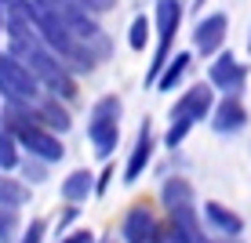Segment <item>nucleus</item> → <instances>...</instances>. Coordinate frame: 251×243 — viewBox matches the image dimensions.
I'll use <instances>...</instances> for the list:
<instances>
[{
	"instance_id": "obj_1",
	"label": "nucleus",
	"mask_w": 251,
	"mask_h": 243,
	"mask_svg": "<svg viewBox=\"0 0 251 243\" xmlns=\"http://www.w3.org/2000/svg\"><path fill=\"white\" fill-rule=\"evenodd\" d=\"M25 7H29V22H33V29H37L40 44H44L51 55L62 58L66 69H73L76 76H84V73H91V69L99 66L88 55V47L66 29V22L55 15V7H51L48 0H25Z\"/></svg>"
},
{
	"instance_id": "obj_2",
	"label": "nucleus",
	"mask_w": 251,
	"mask_h": 243,
	"mask_svg": "<svg viewBox=\"0 0 251 243\" xmlns=\"http://www.w3.org/2000/svg\"><path fill=\"white\" fill-rule=\"evenodd\" d=\"M211 106H215V88L207 80H197L175 98V106L168 109V131H164V145L168 149H178V145L189 138L197 124H204L211 116Z\"/></svg>"
},
{
	"instance_id": "obj_3",
	"label": "nucleus",
	"mask_w": 251,
	"mask_h": 243,
	"mask_svg": "<svg viewBox=\"0 0 251 243\" xmlns=\"http://www.w3.org/2000/svg\"><path fill=\"white\" fill-rule=\"evenodd\" d=\"M48 4L55 7V15L66 22V29L73 33L84 47H88V55H91L99 66L113 58V40H109V33L102 29L99 15H95L84 0H48Z\"/></svg>"
},
{
	"instance_id": "obj_4",
	"label": "nucleus",
	"mask_w": 251,
	"mask_h": 243,
	"mask_svg": "<svg viewBox=\"0 0 251 243\" xmlns=\"http://www.w3.org/2000/svg\"><path fill=\"white\" fill-rule=\"evenodd\" d=\"M182 19H186V4H182V0H157V4H153V33H157V47H153L150 69H146V88L157 84V73L164 69V62L175 55V37H178V29H182Z\"/></svg>"
},
{
	"instance_id": "obj_5",
	"label": "nucleus",
	"mask_w": 251,
	"mask_h": 243,
	"mask_svg": "<svg viewBox=\"0 0 251 243\" xmlns=\"http://www.w3.org/2000/svg\"><path fill=\"white\" fill-rule=\"evenodd\" d=\"M120 116H124V102L117 94H102L88 112V142L99 160H109L120 142Z\"/></svg>"
},
{
	"instance_id": "obj_6",
	"label": "nucleus",
	"mask_w": 251,
	"mask_h": 243,
	"mask_svg": "<svg viewBox=\"0 0 251 243\" xmlns=\"http://www.w3.org/2000/svg\"><path fill=\"white\" fill-rule=\"evenodd\" d=\"M44 94L29 66H22L15 55L0 51V102H19V106H33Z\"/></svg>"
},
{
	"instance_id": "obj_7",
	"label": "nucleus",
	"mask_w": 251,
	"mask_h": 243,
	"mask_svg": "<svg viewBox=\"0 0 251 243\" xmlns=\"http://www.w3.org/2000/svg\"><path fill=\"white\" fill-rule=\"evenodd\" d=\"M11 134L19 138V145H22L25 156H37V160H44V163H58V160L66 156L62 134H55V131H48V127H40L37 120H25V124L15 127Z\"/></svg>"
},
{
	"instance_id": "obj_8",
	"label": "nucleus",
	"mask_w": 251,
	"mask_h": 243,
	"mask_svg": "<svg viewBox=\"0 0 251 243\" xmlns=\"http://www.w3.org/2000/svg\"><path fill=\"white\" fill-rule=\"evenodd\" d=\"M226 37H229L226 11H207V15H201L197 25H193V33H189V40H193V55L215 58L222 47H226Z\"/></svg>"
},
{
	"instance_id": "obj_9",
	"label": "nucleus",
	"mask_w": 251,
	"mask_h": 243,
	"mask_svg": "<svg viewBox=\"0 0 251 243\" xmlns=\"http://www.w3.org/2000/svg\"><path fill=\"white\" fill-rule=\"evenodd\" d=\"M207 84H211L219 94H240L248 84V66L240 62L233 51L222 47L219 55L207 62Z\"/></svg>"
},
{
	"instance_id": "obj_10",
	"label": "nucleus",
	"mask_w": 251,
	"mask_h": 243,
	"mask_svg": "<svg viewBox=\"0 0 251 243\" xmlns=\"http://www.w3.org/2000/svg\"><path fill=\"white\" fill-rule=\"evenodd\" d=\"M211 131L215 134H240L248 127V106L240 102V94H222L211 106Z\"/></svg>"
},
{
	"instance_id": "obj_11",
	"label": "nucleus",
	"mask_w": 251,
	"mask_h": 243,
	"mask_svg": "<svg viewBox=\"0 0 251 243\" xmlns=\"http://www.w3.org/2000/svg\"><path fill=\"white\" fill-rule=\"evenodd\" d=\"M153 149H157V134H153L150 120H142V127H138V134H135V145H131V153H127V163H124V185H135V181L146 175V167H150V160H153Z\"/></svg>"
},
{
	"instance_id": "obj_12",
	"label": "nucleus",
	"mask_w": 251,
	"mask_h": 243,
	"mask_svg": "<svg viewBox=\"0 0 251 243\" xmlns=\"http://www.w3.org/2000/svg\"><path fill=\"white\" fill-rule=\"evenodd\" d=\"M33 120H37L40 127H48V131L55 134H66L69 127H73V112H69V102L55 98V94H40L37 102H33Z\"/></svg>"
},
{
	"instance_id": "obj_13",
	"label": "nucleus",
	"mask_w": 251,
	"mask_h": 243,
	"mask_svg": "<svg viewBox=\"0 0 251 243\" xmlns=\"http://www.w3.org/2000/svg\"><path fill=\"white\" fill-rule=\"evenodd\" d=\"M164 232V243H201L204 232H201V218H197L193 207H175L168 211V229Z\"/></svg>"
},
{
	"instance_id": "obj_14",
	"label": "nucleus",
	"mask_w": 251,
	"mask_h": 243,
	"mask_svg": "<svg viewBox=\"0 0 251 243\" xmlns=\"http://www.w3.org/2000/svg\"><path fill=\"white\" fill-rule=\"evenodd\" d=\"M120 232H124V243H164L160 225H157V218H153L146 207H131V211L124 214Z\"/></svg>"
},
{
	"instance_id": "obj_15",
	"label": "nucleus",
	"mask_w": 251,
	"mask_h": 243,
	"mask_svg": "<svg viewBox=\"0 0 251 243\" xmlns=\"http://www.w3.org/2000/svg\"><path fill=\"white\" fill-rule=\"evenodd\" d=\"M189 69H193V51H175V55L164 62V69L157 73V84H153V88L160 94H171L189 76Z\"/></svg>"
},
{
	"instance_id": "obj_16",
	"label": "nucleus",
	"mask_w": 251,
	"mask_h": 243,
	"mask_svg": "<svg viewBox=\"0 0 251 243\" xmlns=\"http://www.w3.org/2000/svg\"><path fill=\"white\" fill-rule=\"evenodd\" d=\"M58 193H62V199H66V203H76V207H80L84 199H88V196L95 193V175H91L88 167H76V171H69V175H66V181L58 185Z\"/></svg>"
},
{
	"instance_id": "obj_17",
	"label": "nucleus",
	"mask_w": 251,
	"mask_h": 243,
	"mask_svg": "<svg viewBox=\"0 0 251 243\" xmlns=\"http://www.w3.org/2000/svg\"><path fill=\"white\" fill-rule=\"evenodd\" d=\"M204 218L211 221L222 236H240V232H244V218L233 214L226 203H219V199H207V203H204Z\"/></svg>"
},
{
	"instance_id": "obj_18",
	"label": "nucleus",
	"mask_w": 251,
	"mask_h": 243,
	"mask_svg": "<svg viewBox=\"0 0 251 243\" xmlns=\"http://www.w3.org/2000/svg\"><path fill=\"white\" fill-rule=\"evenodd\" d=\"M193 185H189L186 178H168L160 185V203L168 207V211H175V207H193Z\"/></svg>"
},
{
	"instance_id": "obj_19",
	"label": "nucleus",
	"mask_w": 251,
	"mask_h": 243,
	"mask_svg": "<svg viewBox=\"0 0 251 243\" xmlns=\"http://www.w3.org/2000/svg\"><path fill=\"white\" fill-rule=\"evenodd\" d=\"M19 163H22V145H19V138L0 127V175H15V171H19Z\"/></svg>"
},
{
	"instance_id": "obj_20",
	"label": "nucleus",
	"mask_w": 251,
	"mask_h": 243,
	"mask_svg": "<svg viewBox=\"0 0 251 243\" xmlns=\"http://www.w3.org/2000/svg\"><path fill=\"white\" fill-rule=\"evenodd\" d=\"M29 199V185H25L22 178H15V175H0V207H19Z\"/></svg>"
},
{
	"instance_id": "obj_21",
	"label": "nucleus",
	"mask_w": 251,
	"mask_h": 243,
	"mask_svg": "<svg viewBox=\"0 0 251 243\" xmlns=\"http://www.w3.org/2000/svg\"><path fill=\"white\" fill-rule=\"evenodd\" d=\"M150 37H153V19H146V15H135L131 25H127V47H131V51H146Z\"/></svg>"
},
{
	"instance_id": "obj_22",
	"label": "nucleus",
	"mask_w": 251,
	"mask_h": 243,
	"mask_svg": "<svg viewBox=\"0 0 251 243\" xmlns=\"http://www.w3.org/2000/svg\"><path fill=\"white\" fill-rule=\"evenodd\" d=\"M22 229V218L15 207H0V243H15Z\"/></svg>"
},
{
	"instance_id": "obj_23",
	"label": "nucleus",
	"mask_w": 251,
	"mask_h": 243,
	"mask_svg": "<svg viewBox=\"0 0 251 243\" xmlns=\"http://www.w3.org/2000/svg\"><path fill=\"white\" fill-rule=\"evenodd\" d=\"M48 167H51V163L37 160V156H22V163H19L22 181H44V178H48Z\"/></svg>"
},
{
	"instance_id": "obj_24",
	"label": "nucleus",
	"mask_w": 251,
	"mask_h": 243,
	"mask_svg": "<svg viewBox=\"0 0 251 243\" xmlns=\"http://www.w3.org/2000/svg\"><path fill=\"white\" fill-rule=\"evenodd\" d=\"M44 236H48V221L44 218H33L29 225H25V232H19V240H15V243H44Z\"/></svg>"
},
{
	"instance_id": "obj_25",
	"label": "nucleus",
	"mask_w": 251,
	"mask_h": 243,
	"mask_svg": "<svg viewBox=\"0 0 251 243\" xmlns=\"http://www.w3.org/2000/svg\"><path fill=\"white\" fill-rule=\"evenodd\" d=\"M58 243H95V232L91 229H73L69 236H62Z\"/></svg>"
},
{
	"instance_id": "obj_26",
	"label": "nucleus",
	"mask_w": 251,
	"mask_h": 243,
	"mask_svg": "<svg viewBox=\"0 0 251 243\" xmlns=\"http://www.w3.org/2000/svg\"><path fill=\"white\" fill-rule=\"evenodd\" d=\"M84 4H88L95 15H109V11H117V0H84Z\"/></svg>"
},
{
	"instance_id": "obj_27",
	"label": "nucleus",
	"mask_w": 251,
	"mask_h": 243,
	"mask_svg": "<svg viewBox=\"0 0 251 243\" xmlns=\"http://www.w3.org/2000/svg\"><path fill=\"white\" fill-rule=\"evenodd\" d=\"M0 51H4V4H0Z\"/></svg>"
},
{
	"instance_id": "obj_28",
	"label": "nucleus",
	"mask_w": 251,
	"mask_h": 243,
	"mask_svg": "<svg viewBox=\"0 0 251 243\" xmlns=\"http://www.w3.org/2000/svg\"><path fill=\"white\" fill-rule=\"evenodd\" d=\"M204 4L207 0H193V11H204Z\"/></svg>"
},
{
	"instance_id": "obj_29",
	"label": "nucleus",
	"mask_w": 251,
	"mask_h": 243,
	"mask_svg": "<svg viewBox=\"0 0 251 243\" xmlns=\"http://www.w3.org/2000/svg\"><path fill=\"white\" fill-rule=\"evenodd\" d=\"M248 55H251V29H248Z\"/></svg>"
},
{
	"instance_id": "obj_30",
	"label": "nucleus",
	"mask_w": 251,
	"mask_h": 243,
	"mask_svg": "<svg viewBox=\"0 0 251 243\" xmlns=\"http://www.w3.org/2000/svg\"><path fill=\"white\" fill-rule=\"evenodd\" d=\"M201 243H215V240H201Z\"/></svg>"
},
{
	"instance_id": "obj_31",
	"label": "nucleus",
	"mask_w": 251,
	"mask_h": 243,
	"mask_svg": "<svg viewBox=\"0 0 251 243\" xmlns=\"http://www.w3.org/2000/svg\"><path fill=\"white\" fill-rule=\"evenodd\" d=\"M0 4H11V0H0Z\"/></svg>"
}]
</instances>
